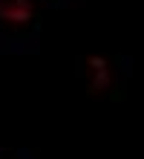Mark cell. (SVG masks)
<instances>
[{"label": "cell", "mask_w": 144, "mask_h": 159, "mask_svg": "<svg viewBox=\"0 0 144 159\" xmlns=\"http://www.w3.org/2000/svg\"><path fill=\"white\" fill-rule=\"evenodd\" d=\"M86 90L89 96H101V93L112 90V81H115V72H112V64L101 55H92L86 58Z\"/></svg>", "instance_id": "7a4b0ae2"}, {"label": "cell", "mask_w": 144, "mask_h": 159, "mask_svg": "<svg viewBox=\"0 0 144 159\" xmlns=\"http://www.w3.org/2000/svg\"><path fill=\"white\" fill-rule=\"evenodd\" d=\"M6 159H9V156H6Z\"/></svg>", "instance_id": "3957f363"}, {"label": "cell", "mask_w": 144, "mask_h": 159, "mask_svg": "<svg viewBox=\"0 0 144 159\" xmlns=\"http://www.w3.org/2000/svg\"><path fill=\"white\" fill-rule=\"evenodd\" d=\"M35 20V0H0V26L9 32H23Z\"/></svg>", "instance_id": "6da1fadb"}]
</instances>
